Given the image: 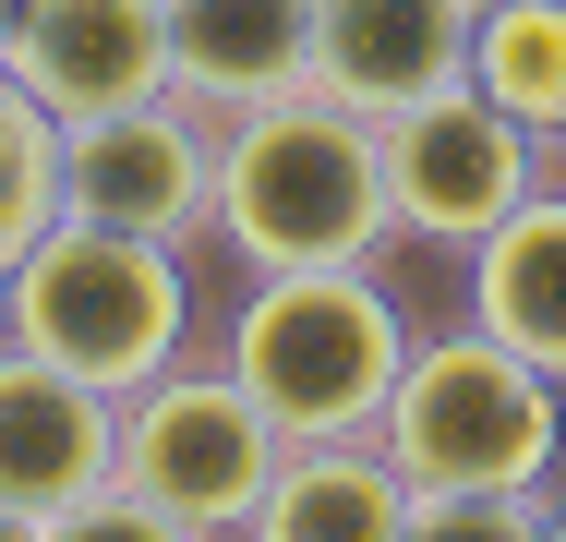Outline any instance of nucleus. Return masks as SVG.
Masks as SVG:
<instances>
[{
    "instance_id": "obj_2",
    "label": "nucleus",
    "mask_w": 566,
    "mask_h": 542,
    "mask_svg": "<svg viewBox=\"0 0 566 542\" xmlns=\"http://www.w3.org/2000/svg\"><path fill=\"white\" fill-rule=\"evenodd\" d=\"M218 362L253 386V410L290 446H326V434L386 423V386L410 362V314L374 265H290V278H241Z\"/></svg>"
},
{
    "instance_id": "obj_19",
    "label": "nucleus",
    "mask_w": 566,
    "mask_h": 542,
    "mask_svg": "<svg viewBox=\"0 0 566 542\" xmlns=\"http://www.w3.org/2000/svg\"><path fill=\"white\" fill-rule=\"evenodd\" d=\"M12 12H24V0H0V49H12Z\"/></svg>"
},
{
    "instance_id": "obj_8",
    "label": "nucleus",
    "mask_w": 566,
    "mask_h": 542,
    "mask_svg": "<svg viewBox=\"0 0 566 542\" xmlns=\"http://www.w3.org/2000/svg\"><path fill=\"white\" fill-rule=\"evenodd\" d=\"M0 61L49 121L169 97V0H24Z\"/></svg>"
},
{
    "instance_id": "obj_17",
    "label": "nucleus",
    "mask_w": 566,
    "mask_h": 542,
    "mask_svg": "<svg viewBox=\"0 0 566 542\" xmlns=\"http://www.w3.org/2000/svg\"><path fill=\"white\" fill-rule=\"evenodd\" d=\"M543 494H410L398 542H543Z\"/></svg>"
},
{
    "instance_id": "obj_20",
    "label": "nucleus",
    "mask_w": 566,
    "mask_h": 542,
    "mask_svg": "<svg viewBox=\"0 0 566 542\" xmlns=\"http://www.w3.org/2000/svg\"><path fill=\"white\" fill-rule=\"evenodd\" d=\"M543 542H566V507H555V519H543Z\"/></svg>"
},
{
    "instance_id": "obj_6",
    "label": "nucleus",
    "mask_w": 566,
    "mask_h": 542,
    "mask_svg": "<svg viewBox=\"0 0 566 542\" xmlns=\"http://www.w3.org/2000/svg\"><path fill=\"white\" fill-rule=\"evenodd\" d=\"M374 133H386V217L410 241H434V253H470L543 181V133H518L470 73L434 85V97H410V108H386Z\"/></svg>"
},
{
    "instance_id": "obj_11",
    "label": "nucleus",
    "mask_w": 566,
    "mask_h": 542,
    "mask_svg": "<svg viewBox=\"0 0 566 542\" xmlns=\"http://www.w3.org/2000/svg\"><path fill=\"white\" fill-rule=\"evenodd\" d=\"M314 85V0H169V97L206 121Z\"/></svg>"
},
{
    "instance_id": "obj_18",
    "label": "nucleus",
    "mask_w": 566,
    "mask_h": 542,
    "mask_svg": "<svg viewBox=\"0 0 566 542\" xmlns=\"http://www.w3.org/2000/svg\"><path fill=\"white\" fill-rule=\"evenodd\" d=\"M0 542H36V519H24V507H0Z\"/></svg>"
},
{
    "instance_id": "obj_7",
    "label": "nucleus",
    "mask_w": 566,
    "mask_h": 542,
    "mask_svg": "<svg viewBox=\"0 0 566 542\" xmlns=\"http://www.w3.org/2000/svg\"><path fill=\"white\" fill-rule=\"evenodd\" d=\"M61 217L145 229V241H206L218 217V121L193 97H133L61 121Z\"/></svg>"
},
{
    "instance_id": "obj_1",
    "label": "nucleus",
    "mask_w": 566,
    "mask_h": 542,
    "mask_svg": "<svg viewBox=\"0 0 566 542\" xmlns=\"http://www.w3.org/2000/svg\"><path fill=\"white\" fill-rule=\"evenodd\" d=\"M241 278H290V265H374L398 241L386 217V133L326 85H290L265 108L218 121V217H206Z\"/></svg>"
},
{
    "instance_id": "obj_12",
    "label": "nucleus",
    "mask_w": 566,
    "mask_h": 542,
    "mask_svg": "<svg viewBox=\"0 0 566 542\" xmlns=\"http://www.w3.org/2000/svg\"><path fill=\"white\" fill-rule=\"evenodd\" d=\"M470 325L566 386V181H531L470 241Z\"/></svg>"
},
{
    "instance_id": "obj_9",
    "label": "nucleus",
    "mask_w": 566,
    "mask_h": 542,
    "mask_svg": "<svg viewBox=\"0 0 566 542\" xmlns=\"http://www.w3.org/2000/svg\"><path fill=\"white\" fill-rule=\"evenodd\" d=\"M109 458H120V398H97L61 362H36L24 337H0V507L49 519L85 482H109Z\"/></svg>"
},
{
    "instance_id": "obj_5",
    "label": "nucleus",
    "mask_w": 566,
    "mask_h": 542,
    "mask_svg": "<svg viewBox=\"0 0 566 542\" xmlns=\"http://www.w3.org/2000/svg\"><path fill=\"white\" fill-rule=\"evenodd\" d=\"M277 458H290V434L253 410V386L229 374V362H169V374H145L133 398H120V482L145 494V507H169L181 531L206 542H241V519L265 507V482H277Z\"/></svg>"
},
{
    "instance_id": "obj_4",
    "label": "nucleus",
    "mask_w": 566,
    "mask_h": 542,
    "mask_svg": "<svg viewBox=\"0 0 566 542\" xmlns=\"http://www.w3.org/2000/svg\"><path fill=\"white\" fill-rule=\"evenodd\" d=\"M374 446L398 458L410 494H543L566 458V386L506 337L447 325V337H410Z\"/></svg>"
},
{
    "instance_id": "obj_14",
    "label": "nucleus",
    "mask_w": 566,
    "mask_h": 542,
    "mask_svg": "<svg viewBox=\"0 0 566 542\" xmlns=\"http://www.w3.org/2000/svg\"><path fill=\"white\" fill-rule=\"evenodd\" d=\"M470 85L518 133L566 145V0H470Z\"/></svg>"
},
{
    "instance_id": "obj_13",
    "label": "nucleus",
    "mask_w": 566,
    "mask_h": 542,
    "mask_svg": "<svg viewBox=\"0 0 566 542\" xmlns=\"http://www.w3.org/2000/svg\"><path fill=\"white\" fill-rule=\"evenodd\" d=\"M410 531V482L374 434H326V446H290L265 507L241 519V542H398Z\"/></svg>"
},
{
    "instance_id": "obj_3",
    "label": "nucleus",
    "mask_w": 566,
    "mask_h": 542,
    "mask_svg": "<svg viewBox=\"0 0 566 542\" xmlns=\"http://www.w3.org/2000/svg\"><path fill=\"white\" fill-rule=\"evenodd\" d=\"M0 337L85 374L97 398H133L145 374H169L193 350V265H181V241L49 217L24 241V265L0 278Z\"/></svg>"
},
{
    "instance_id": "obj_15",
    "label": "nucleus",
    "mask_w": 566,
    "mask_h": 542,
    "mask_svg": "<svg viewBox=\"0 0 566 542\" xmlns=\"http://www.w3.org/2000/svg\"><path fill=\"white\" fill-rule=\"evenodd\" d=\"M61 217V121L12 85V61H0V278L24 265V241Z\"/></svg>"
},
{
    "instance_id": "obj_10",
    "label": "nucleus",
    "mask_w": 566,
    "mask_h": 542,
    "mask_svg": "<svg viewBox=\"0 0 566 542\" xmlns=\"http://www.w3.org/2000/svg\"><path fill=\"white\" fill-rule=\"evenodd\" d=\"M470 73V0H314V85L361 121Z\"/></svg>"
},
{
    "instance_id": "obj_16",
    "label": "nucleus",
    "mask_w": 566,
    "mask_h": 542,
    "mask_svg": "<svg viewBox=\"0 0 566 542\" xmlns=\"http://www.w3.org/2000/svg\"><path fill=\"white\" fill-rule=\"evenodd\" d=\"M36 542H206V531H181L169 507H145V494L109 470V482H85L73 507H49V519H36Z\"/></svg>"
}]
</instances>
